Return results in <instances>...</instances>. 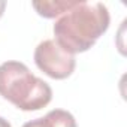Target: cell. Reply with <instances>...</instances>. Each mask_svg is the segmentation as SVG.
Returning a JSON list of instances; mask_svg holds the SVG:
<instances>
[{
	"mask_svg": "<svg viewBox=\"0 0 127 127\" xmlns=\"http://www.w3.org/2000/svg\"><path fill=\"white\" fill-rule=\"evenodd\" d=\"M111 17L106 5L100 2L79 3L63 14L54 24L55 42L69 54L88 51L109 29Z\"/></svg>",
	"mask_w": 127,
	"mask_h": 127,
	"instance_id": "obj_1",
	"label": "cell"
},
{
	"mask_svg": "<svg viewBox=\"0 0 127 127\" xmlns=\"http://www.w3.org/2000/svg\"><path fill=\"white\" fill-rule=\"evenodd\" d=\"M0 96L21 111H39L52 99V90L43 79L34 76L21 61L0 64Z\"/></svg>",
	"mask_w": 127,
	"mask_h": 127,
	"instance_id": "obj_2",
	"label": "cell"
},
{
	"mask_svg": "<svg viewBox=\"0 0 127 127\" xmlns=\"http://www.w3.org/2000/svg\"><path fill=\"white\" fill-rule=\"evenodd\" d=\"M34 63L45 75L52 79L69 78L76 66L75 55L64 51L52 39H46L36 46Z\"/></svg>",
	"mask_w": 127,
	"mask_h": 127,
	"instance_id": "obj_3",
	"label": "cell"
},
{
	"mask_svg": "<svg viewBox=\"0 0 127 127\" xmlns=\"http://www.w3.org/2000/svg\"><path fill=\"white\" fill-rule=\"evenodd\" d=\"M23 127H78L75 117L64 109H52L45 117L27 121Z\"/></svg>",
	"mask_w": 127,
	"mask_h": 127,
	"instance_id": "obj_4",
	"label": "cell"
},
{
	"mask_svg": "<svg viewBox=\"0 0 127 127\" xmlns=\"http://www.w3.org/2000/svg\"><path fill=\"white\" fill-rule=\"evenodd\" d=\"M79 3V0H49V2H33V8L43 18H55L66 14Z\"/></svg>",
	"mask_w": 127,
	"mask_h": 127,
	"instance_id": "obj_5",
	"label": "cell"
},
{
	"mask_svg": "<svg viewBox=\"0 0 127 127\" xmlns=\"http://www.w3.org/2000/svg\"><path fill=\"white\" fill-rule=\"evenodd\" d=\"M0 127H12V126H11V123L8 120H5L3 117H0Z\"/></svg>",
	"mask_w": 127,
	"mask_h": 127,
	"instance_id": "obj_6",
	"label": "cell"
},
{
	"mask_svg": "<svg viewBox=\"0 0 127 127\" xmlns=\"http://www.w3.org/2000/svg\"><path fill=\"white\" fill-rule=\"evenodd\" d=\"M5 8H6V2L0 0V18H2V15H3V12H5Z\"/></svg>",
	"mask_w": 127,
	"mask_h": 127,
	"instance_id": "obj_7",
	"label": "cell"
}]
</instances>
